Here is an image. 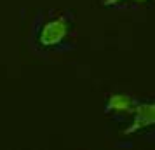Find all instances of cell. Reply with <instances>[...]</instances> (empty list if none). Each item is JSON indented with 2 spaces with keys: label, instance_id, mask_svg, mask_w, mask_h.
I'll use <instances>...</instances> for the list:
<instances>
[{
  "label": "cell",
  "instance_id": "obj_4",
  "mask_svg": "<svg viewBox=\"0 0 155 150\" xmlns=\"http://www.w3.org/2000/svg\"><path fill=\"white\" fill-rule=\"evenodd\" d=\"M129 2H145V0H103V5H120V4H129Z\"/></svg>",
  "mask_w": 155,
  "mask_h": 150
},
{
  "label": "cell",
  "instance_id": "obj_1",
  "mask_svg": "<svg viewBox=\"0 0 155 150\" xmlns=\"http://www.w3.org/2000/svg\"><path fill=\"white\" fill-rule=\"evenodd\" d=\"M70 32V21L66 16H56L49 21L44 23V26L38 32V42L44 47H54L58 44H61L66 38Z\"/></svg>",
  "mask_w": 155,
  "mask_h": 150
},
{
  "label": "cell",
  "instance_id": "obj_2",
  "mask_svg": "<svg viewBox=\"0 0 155 150\" xmlns=\"http://www.w3.org/2000/svg\"><path fill=\"white\" fill-rule=\"evenodd\" d=\"M133 115H134L133 122L126 129L127 135L155 126V103H140V105H136L133 110Z\"/></svg>",
  "mask_w": 155,
  "mask_h": 150
},
{
  "label": "cell",
  "instance_id": "obj_3",
  "mask_svg": "<svg viewBox=\"0 0 155 150\" xmlns=\"http://www.w3.org/2000/svg\"><path fill=\"white\" fill-rule=\"evenodd\" d=\"M134 107L136 103L129 94H112L106 103V108L115 114H133Z\"/></svg>",
  "mask_w": 155,
  "mask_h": 150
}]
</instances>
